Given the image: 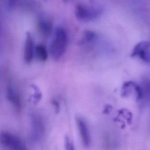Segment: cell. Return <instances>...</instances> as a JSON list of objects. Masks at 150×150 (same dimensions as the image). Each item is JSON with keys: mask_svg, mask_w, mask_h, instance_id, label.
<instances>
[{"mask_svg": "<svg viewBox=\"0 0 150 150\" xmlns=\"http://www.w3.org/2000/svg\"><path fill=\"white\" fill-rule=\"evenodd\" d=\"M68 37L66 31L62 28H58L55 32L54 38L50 45V53L55 60H58L66 52Z\"/></svg>", "mask_w": 150, "mask_h": 150, "instance_id": "6da1fadb", "label": "cell"}, {"mask_svg": "<svg viewBox=\"0 0 150 150\" xmlns=\"http://www.w3.org/2000/svg\"><path fill=\"white\" fill-rule=\"evenodd\" d=\"M31 134L33 141H38L44 137L45 127L42 117L38 114L32 112L30 114Z\"/></svg>", "mask_w": 150, "mask_h": 150, "instance_id": "7a4b0ae2", "label": "cell"}, {"mask_svg": "<svg viewBox=\"0 0 150 150\" xmlns=\"http://www.w3.org/2000/svg\"><path fill=\"white\" fill-rule=\"evenodd\" d=\"M1 141L2 144L10 150H27L24 142L17 136L11 133L2 132Z\"/></svg>", "mask_w": 150, "mask_h": 150, "instance_id": "3957f363", "label": "cell"}, {"mask_svg": "<svg viewBox=\"0 0 150 150\" xmlns=\"http://www.w3.org/2000/svg\"><path fill=\"white\" fill-rule=\"evenodd\" d=\"M100 13L98 9L92 7L79 4L77 6L75 15L77 20L82 22H89L94 20Z\"/></svg>", "mask_w": 150, "mask_h": 150, "instance_id": "277c9868", "label": "cell"}, {"mask_svg": "<svg viewBox=\"0 0 150 150\" xmlns=\"http://www.w3.org/2000/svg\"><path fill=\"white\" fill-rule=\"evenodd\" d=\"M150 43L148 41H142L137 44L133 49L132 57L138 56L144 61H150Z\"/></svg>", "mask_w": 150, "mask_h": 150, "instance_id": "5b68a950", "label": "cell"}, {"mask_svg": "<svg viewBox=\"0 0 150 150\" xmlns=\"http://www.w3.org/2000/svg\"><path fill=\"white\" fill-rule=\"evenodd\" d=\"M6 97L16 111L18 112H20L22 108L21 98L16 90L10 83H9L7 86Z\"/></svg>", "mask_w": 150, "mask_h": 150, "instance_id": "8992f818", "label": "cell"}, {"mask_svg": "<svg viewBox=\"0 0 150 150\" xmlns=\"http://www.w3.org/2000/svg\"><path fill=\"white\" fill-rule=\"evenodd\" d=\"M76 122L83 144L85 147H89L91 143V137L87 124L80 117L76 118Z\"/></svg>", "mask_w": 150, "mask_h": 150, "instance_id": "52a82bcc", "label": "cell"}, {"mask_svg": "<svg viewBox=\"0 0 150 150\" xmlns=\"http://www.w3.org/2000/svg\"><path fill=\"white\" fill-rule=\"evenodd\" d=\"M34 53V45L31 34L27 32L26 35L24 49V59L26 63H29L32 60Z\"/></svg>", "mask_w": 150, "mask_h": 150, "instance_id": "ba28073f", "label": "cell"}, {"mask_svg": "<svg viewBox=\"0 0 150 150\" xmlns=\"http://www.w3.org/2000/svg\"><path fill=\"white\" fill-rule=\"evenodd\" d=\"M38 29L39 32L42 36L48 37L53 32V24L50 21L45 19H41L38 22Z\"/></svg>", "mask_w": 150, "mask_h": 150, "instance_id": "9c48e42d", "label": "cell"}, {"mask_svg": "<svg viewBox=\"0 0 150 150\" xmlns=\"http://www.w3.org/2000/svg\"><path fill=\"white\" fill-rule=\"evenodd\" d=\"M35 54L38 60L45 62L48 58V52L45 46L42 45H38L35 48Z\"/></svg>", "mask_w": 150, "mask_h": 150, "instance_id": "30bf717a", "label": "cell"}, {"mask_svg": "<svg viewBox=\"0 0 150 150\" xmlns=\"http://www.w3.org/2000/svg\"><path fill=\"white\" fill-rule=\"evenodd\" d=\"M96 37V34L95 33L91 31H86L85 32L84 35L83 40L86 42H90L92 41Z\"/></svg>", "mask_w": 150, "mask_h": 150, "instance_id": "8fae6325", "label": "cell"}, {"mask_svg": "<svg viewBox=\"0 0 150 150\" xmlns=\"http://www.w3.org/2000/svg\"><path fill=\"white\" fill-rule=\"evenodd\" d=\"M64 147L65 150H75V146L73 142L68 136L65 138Z\"/></svg>", "mask_w": 150, "mask_h": 150, "instance_id": "7c38bea8", "label": "cell"}, {"mask_svg": "<svg viewBox=\"0 0 150 150\" xmlns=\"http://www.w3.org/2000/svg\"><path fill=\"white\" fill-rule=\"evenodd\" d=\"M17 0H6V6L9 9L13 8L16 4Z\"/></svg>", "mask_w": 150, "mask_h": 150, "instance_id": "4fadbf2b", "label": "cell"}, {"mask_svg": "<svg viewBox=\"0 0 150 150\" xmlns=\"http://www.w3.org/2000/svg\"><path fill=\"white\" fill-rule=\"evenodd\" d=\"M52 104L54 106L56 112H58L59 111V108H60L59 103L57 101H55V100H53L52 101Z\"/></svg>", "mask_w": 150, "mask_h": 150, "instance_id": "5bb4252c", "label": "cell"}, {"mask_svg": "<svg viewBox=\"0 0 150 150\" xmlns=\"http://www.w3.org/2000/svg\"><path fill=\"white\" fill-rule=\"evenodd\" d=\"M63 1H67L68 0H63Z\"/></svg>", "mask_w": 150, "mask_h": 150, "instance_id": "9a60e30c", "label": "cell"}]
</instances>
